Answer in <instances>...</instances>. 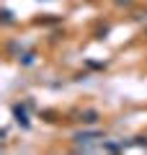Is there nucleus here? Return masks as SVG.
Wrapping results in <instances>:
<instances>
[{"mask_svg": "<svg viewBox=\"0 0 147 155\" xmlns=\"http://www.w3.org/2000/svg\"><path fill=\"white\" fill-rule=\"evenodd\" d=\"M13 114H16V119H18V124H21V127H28V119H26V109H23V106H13Z\"/></svg>", "mask_w": 147, "mask_h": 155, "instance_id": "obj_1", "label": "nucleus"}, {"mask_svg": "<svg viewBox=\"0 0 147 155\" xmlns=\"http://www.w3.org/2000/svg\"><path fill=\"white\" fill-rule=\"evenodd\" d=\"M80 119H83V122H96V119H98V114H96V111H85V114H83Z\"/></svg>", "mask_w": 147, "mask_h": 155, "instance_id": "obj_2", "label": "nucleus"}, {"mask_svg": "<svg viewBox=\"0 0 147 155\" xmlns=\"http://www.w3.org/2000/svg\"><path fill=\"white\" fill-rule=\"evenodd\" d=\"M3 21L11 23V21H13V13H11V11H3Z\"/></svg>", "mask_w": 147, "mask_h": 155, "instance_id": "obj_3", "label": "nucleus"}, {"mask_svg": "<svg viewBox=\"0 0 147 155\" xmlns=\"http://www.w3.org/2000/svg\"><path fill=\"white\" fill-rule=\"evenodd\" d=\"M31 62H34V54H31V52H28V54H23V65H31Z\"/></svg>", "mask_w": 147, "mask_h": 155, "instance_id": "obj_4", "label": "nucleus"}, {"mask_svg": "<svg viewBox=\"0 0 147 155\" xmlns=\"http://www.w3.org/2000/svg\"><path fill=\"white\" fill-rule=\"evenodd\" d=\"M116 3H119V5H121V3H124V5H129V3H132V0H116Z\"/></svg>", "mask_w": 147, "mask_h": 155, "instance_id": "obj_5", "label": "nucleus"}]
</instances>
